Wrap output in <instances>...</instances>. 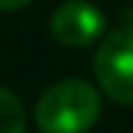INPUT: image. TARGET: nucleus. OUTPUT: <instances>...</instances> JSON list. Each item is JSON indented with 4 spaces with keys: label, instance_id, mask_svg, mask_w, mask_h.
<instances>
[{
    "label": "nucleus",
    "instance_id": "obj_3",
    "mask_svg": "<svg viewBox=\"0 0 133 133\" xmlns=\"http://www.w3.org/2000/svg\"><path fill=\"white\" fill-rule=\"evenodd\" d=\"M49 27L57 44L84 49L106 33V14L90 0H65L54 8Z\"/></svg>",
    "mask_w": 133,
    "mask_h": 133
},
{
    "label": "nucleus",
    "instance_id": "obj_4",
    "mask_svg": "<svg viewBox=\"0 0 133 133\" xmlns=\"http://www.w3.org/2000/svg\"><path fill=\"white\" fill-rule=\"evenodd\" d=\"M25 106L8 87H0V133H25Z\"/></svg>",
    "mask_w": 133,
    "mask_h": 133
},
{
    "label": "nucleus",
    "instance_id": "obj_2",
    "mask_svg": "<svg viewBox=\"0 0 133 133\" xmlns=\"http://www.w3.org/2000/svg\"><path fill=\"white\" fill-rule=\"evenodd\" d=\"M101 92L122 106H133V27H117L103 35L92 57Z\"/></svg>",
    "mask_w": 133,
    "mask_h": 133
},
{
    "label": "nucleus",
    "instance_id": "obj_1",
    "mask_svg": "<svg viewBox=\"0 0 133 133\" xmlns=\"http://www.w3.org/2000/svg\"><path fill=\"white\" fill-rule=\"evenodd\" d=\"M103 101L84 79H63L44 90L35 103V128L41 133H87L98 122Z\"/></svg>",
    "mask_w": 133,
    "mask_h": 133
},
{
    "label": "nucleus",
    "instance_id": "obj_5",
    "mask_svg": "<svg viewBox=\"0 0 133 133\" xmlns=\"http://www.w3.org/2000/svg\"><path fill=\"white\" fill-rule=\"evenodd\" d=\"M30 0H0V11H19L25 8Z\"/></svg>",
    "mask_w": 133,
    "mask_h": 133
}]
</instances>
